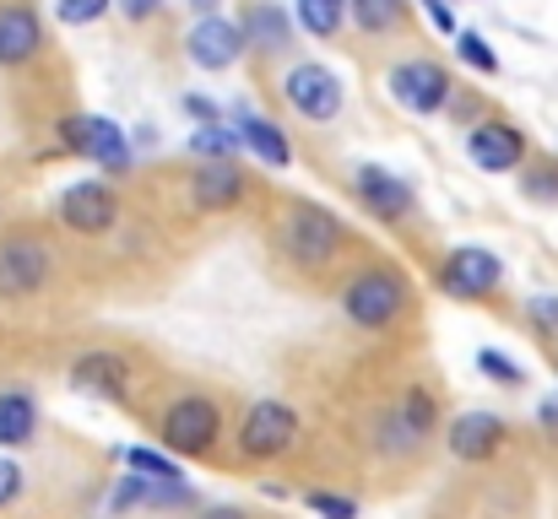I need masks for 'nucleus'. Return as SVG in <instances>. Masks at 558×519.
<instances>
[{"label": "nucleus", "instance_id": "8", "mask_svg": "<svg viewBox=\"0 0 558 519\" xmlns=\"http://www.w3.org/2000/svg\"><path fill=\"white\" fill-rule=\"evenodd\" d=\"M499 282H505V260H499L494 249H483V244H461V249H450V260L439 265V287H445L450 298H461V304L488 298Z\"/></svg>", "mask_w": 558, "mask_h": 519}, {"label": "nucleus", "instance_id": "28", "mask_svg": "<svg viewBox=\"0 0 558 519\" xmlns=\"http://www.w3.org/2000/svg\"><path fill=\"white\" fill-rule=\"evenodd\" d=\"M109 5H114V0H54V16H60L65 27H93V22L109 16Z\"/></svg>", "mask_w": 558, "mask_h": 519}, {"label": "nucleus", "instance_id": "38", "mask_svg": "<svg viewBox=\"0 0 558 519\" xmlns=\"http://www.w3.org/2000/svg\"><path fill=\"white\" fill-rule=\"evenodd\" d=\"M195 519H244V509H228V504H222V509H201Z\"/></svg>", "mask_w": 558, "mask_h": 519}, {"label": "nucleus", "instance_id": "12", "mask_svg": "<svg viewBox=\"0 0 558 519\" xmlns=\"http://www.w3.org/2000/svg\"><path fill=\"white\" fill-rule=\"evenodd\" d=\"M49 276V244L44 238H5L0 244V298H27Z\"/></svg>", "mask_w": 558, "mask_h": 519}, {"label": "nucleus", "instance_id": "10", "mask_svg": "<svg viewBox=\"0 0 558 519\" xmlns=\"http://www.w3.org/2000/svg\"><path fill=\"white\" fill-rule=\"evenodd\" d=\"M466 158L483 173H515L526 163V136L510 120H477L466 136Z\"/></svg>", "mask_w": 558, "mask_h": 519}, {"label": "nucleus", "instance_id": "11", "mask_svg": "<svg viewBox=\"0 0 558 519\" xmlns=\"http://www.w3.org/2000/svg\"><path fill=\"white\" fill-rule=\"evenodd\" d=\"M185 54L201 71H228V65H239V54H244L239 22H228V16H217V11L195 16V27L185 33Z\"/></svg>", "mask_w": 558, "mask_h": 519}, {"label": "nucleus", "instance_id": "35", "mask_svg": "<svg viewBox=\"0 0 558 519\" xmlns=\"http://www.w3.org/2000/svg\"><path fill=\"white\" fill-rule=\"evenodd\" d=\"M114 5H120V11L131 16V22H147V16H153V11H158L163 0H114Z\"/></svg>", "mask_w": 558, "mask_h": 519}, {"label": "nucleus", "instance_id": "16", "mask_svg": "<svg viewBox=\"0 0 558 519\" xmlns=\"http://www.w3.org/2000/svg\"><path fill=\"white\" fill-rule=\"evenodd\" d=\"M38 49H44V16L22 0H5L0 5V65L16 71V65L38 60Z\"/></svg>", "mask_w": 558, "mask_h": 519}, {"label": "nucleus", "instance_id": "2", "mask_svg": "<svg viewBox=\"0 0 558 519\" xmlns=\"http://www.w3.org/2000/svg\"><path fill=\"white\" fill-rule=\"evenodd\" d=\"M342 238H348V227L320 206H293L288 222H282V255L299 271H326L342 255Z\"/></svg>", "mask_w": 558, "mask_h": 519}, {"label": "nucleus", "instance_id": "5", "mask_svg": "<svg viewBox=\"0 0 558 519\" xmlns=\"http://www.w3.org/2000/svg\"><path fill=\"white\" fill-rule=\"evenodd\" d=\"M299 444V411L288 400H255L239 422V455L244 460H282Z\"/></svg>", "mask_w": 558, "mask_h": 519}, {"label": "nucleus", "instance_id": "27", "mask_svg": "<svg viewBox=\"0 0 558 519\" xmlns=\"http://www.w3.org/2000/svg\"><path fill=\"white\" fill-rule=\"evenodd\" d=\"M142 504H147V509H190L195 493H190L185 477H180V482H147V487H142Z\"/></svg>", "mask_w": 558, "mask_h": 519}, {"label": "nucleus", "instance_id": "36", "mask_svg": "<svg viewBox=\"0 0 558 519\" xmlns=\"http://www.w3.org/2000/svg\"><path fill=\"white\" fill-rule=\"evenodd\" d=\"M543 173H548V178H526V189H532L537 200H543V195L554 200V195H558V169H543Z\"/></svg>", "mask_w": 558, "mask_h": 519}, {"label": "nucleus", "instance_id": "13", "mask_svg": "<svg viewBox=\"0 0 558 519\" xmlns=\"http://www.w3.org/2000/svg\"><path fill=\"white\" fill-rule=\"evenodd\" d=\"M233 136H239V147L244 152H255L266 169H288L293 163V141H288V131L277 125V120H266V114H255L250 103H233Z\"/></svg>", "mask_w": 558, "mask_h": 519}, {"label": "nucleus", "instance_id": "39", "mask_svg": "<svg viewBox=\"0 0 558 519\" xmlns=\"http://www.w3.org/2000/svg\"><path fill=\"white\" fill-rule=\"evenodd\" d=\"M190 11H195V16H206V11H217V5H222V0H185Z\"/></svg>", "mask_w": 558, "mask_h": 519}, {"label": "nucleus", "instance_id": "23", "mask_svg": "<svg viewBox=\"0 0 558 519\" xmlns=\"http://www.w3.org/2000/svg\"><path fill=\"white\" fill-rule=\"evenodd\" d=\"M348 16L364 27V33H396L407 22V0H348Z\"/></svg>", "mask_w": 558, "mask_h": 519}, {"label": "nucleus", "instance_id": "32", "mask_svg": "<svg viewBox=\"0 0 558 519\" xmlns=\"http://www.w3.org/2000/svg\"><path fill=\"white\" fill-rule=\"evenodd\" d=\"M16 493H22V466L0 455V509H5V504H16Z\"/></svg>", "mask_w": 558, "mask_h": 519}, {"label": "nucleus", "instance_id": "24", "mask_svg": "<svg viewBox=\"0 0 558 519\" xmlns=\"http://www.w3.org/2000/svg\"><path fill=\"white\" fill-rule=\"evenodd\" d=\"M396 422H401V428H407V433L423 444V438L434 433V422H439V406H434V395H428L423 384H417V390H407V400H401Z\"/></svg>", "mask_w": 558, "mask_h": 519}, {"label": "nucleus", "instance_id": "22", "mask_svg": "<svg viewBox=\"0 0 558 519\" xmlns=\"http://www.w3.org/2000/svg\"><path fill=\"white\" fill-rule=\"evenodd\" d=\"M120 460H125L136 477H147V482H180V477H185L180 455H169L163 444H158V449H147V444H136V449H120Z\"/></svg>", "mask_w": 558, "mask_h": 519}, {"label": "nucleus", "instance_id": "29", "mask_svg": "<svg viewBox=\"0 0 558 519\" xmlns=\"http://www.w3.org/2000/svg\"><path fill=\"white\" fill-rule=\"evenodd\" d=\"M477 368H483L488 379L510 384V390H521V384H526V368H521V362H510V357H505V351H494V346H483V351H477Z\"/></svg>", "mask_w": 558, "mask_h": 519}, {"label": "nucleus", "instance_id": "31", "mask_svg": "<svg viewBox=\"0 0 558 519\" xmlns=\"http://www.w3.org/2000/svg\"><path fill=\"white\" fill-rule=\"evenodd\" d=\"M142 487H147V477H136V471H131V477H120V487L109 493V515L136 509V504H142Z\"/></svg>", "mask_w": 558, "mask_h": 519}, {"label": "nucleus", "instance_id": "15", "mask_svg": "<svg viewBox=\"0 0 558 519\" xmlns=\"http://www.w3.org/2000/svg\"><path fill=\"white\" fill-rule=\"evenodd\" d=\"M353 189H359L364 211H374L379 222H407V217H412V206H417V195H412V184H407V178H396L390 169H374V163L353 173Z\"/></svg>", "mask_w": 558, "mask_h": 519}, {"label": "nucleus", "instance_id": "18", "mask_svg": "<svg viewBox=\"0 0 558 519\" xmlns=\"http://www.w3.org/2000/svg\"><path fill=\"white\" fill-rule=\"evenodd\" d=\"M239 38H244V49L277 54V49L293 44V22H288V11H282L277 0H250L244 16H239Z\"/></svg>", "mask_w": 558, "mask_h": 519}, {"label": "nucleus", "instance_id": "14", "mask_svg": "<svg viewBox=\"0 0 558 519\" xmlns=\"http://www.w3.org/2000/svg\"><path fill=\"white\" fill-rule=\"evenodd\" d=\"M445 444H450V455H456L461 466H483V460H494L499 444H505V417H494V411H461V417L450 422Z\"/></svg>", "mask_w": 558, "mask_h": 519}, {"label": "nucleus", "instance_id": "4", "mask_svg": "<svg viewBox=\"0 0 558 519\" xmlns=\"http://www.w3.org/2000/svg\"><path fill=\"white\" fill-rule=\"evenodd\" d=\"M60 147L71 152V158H87V163H98V169L109 173H125L131 169V136L114 125V120H104V114H71V120H60Z\"/></svg>", "mask_w": 558, "mask_h": 519}, {"label": "nucleus", "instance_id": "3", "mask_svg": "<svg viewBox=\"0 0 558 519\" xmlns=\"http://www.w3.org/2000/svg\"><path fill=\"white\" fill-rule=\"evenodd\" d=\"M385 87H390V103L396 109H407V114H439L445 109V98L456 92V82H450V71L439 65V60H428V54H412V60H396L390 65V76H385Z\"/></svg>", "mask_w": 558, "mask_h": 519}, {"label": "nucleus", "instance_id": "20", "mask_svg": "<svg viewBox=\"0 0 558 519\" xmlns=\"http://www.w3.org/2000/svg\"><path fill=\"white\" fill-rule=\"evenodd\" d=\"M33 428H38L33 395H27V390H0V449L33 444Z\"/></svg>", "mask_w": 558, "mask_h": 519}, {"label": "nucleus", "instance_id": "7", "mask_svg": "<svg viewBox=\"0 0 558 519\" xmlns=\"http://www.w3.org/2000/svg\"><path fill=\"white\" fill-rule=\"evenodd\" d=\"M282 98L304 114V120H315V125H326V120H337L342 114V76L331 71V65H320V60H299V65H288V76H282Z\"/></svg>", "mask_w": 558, "mask_h": 519}, {"label": "nucleus", "instance_id": "30", "mask_svg": "<svg viewBox=\"0 0 558 519\" xmlns=\"http://www.w3.org/2000/svg\"><path fill=\"white\" fill-rule=\"evenodd\" d=\"M310 509L320 519H359V498H342V493H310Z\"/></svg>", "mask_w": 558, "mask_h": 519}, {"label": "nucleus", "instance_id": "21", "mask_svg": "<svg viewBox=\"0 0 558 519\" xmlns=\"http://www.w3.org/2000/svg\"><path fill=\"white\" fill-rule=\"evenodd\" d=\"M293 16L310 38H337L348 22V0H293Z\"/></svg>", "mask_w": 558, "mask_h": 519}, {"label": "nucleus", "instance_id": "34", "mask_svg": "<svg viewBox=\"0 0 558 519\" xmlns=\"http://www.w3.org/2000/svg\"><path fill=\"white\" fill-rule=\"evenodd\" d=\"M185 114L195 120V125H206V120H217V103L201 98V92H185Z\"/></svg>", "mask_w": 558, "mask_h": 519}, {"label": "nucleus", "instance_id": "9", "mask_svg": "<svg viewBox=\"0 0 558 519\" xmlns=\"http://www.w3.org/2000/svg\"><path fill=\"white\" fill-rule=\"evenodd\" d=\"M60 222L71 233H87V238L93 233H109L120 222V200H114V189L104 178H82V184H71L60 195Z\"/></svg>", "mask_w": 558, "mask_h": 519}, {"label": "nucleus", "instance_id": "33", "mask_svg": "<svg viewBox=\"0 0 558 519\" xmlns=\"http://www.w3.org/2000/svg\"><path fill=\"white\" fill-rule=\"evenodd\" d=\"M532 325L537 331H558V298H532Z\"/></svg>", "mask_w": 558, "mask_h": 519}, {"label": "nucleus", "instance_id": "6", "mask_svg": "<svg viewBox=\"0 0 558 519\" xmlns=\"http://www.w3.org/2000/svg\"><path fill=\"white\" fill-rule=\"evenodd\" d=\"M217 433H222V411H217L206 395L174 400V406L163 411V422H158V444H163L169 455H206V449L217 444Z\"/></svg>", "mask_w": 558, "mask_h": 519}, {"label": "nucleus", "instance_id": "26", "mask_svg": "<svg viewBox=\"0 0 558 519\" xmlns=\"http://www.w3.org/2000/svg\"><path fill=\"white\" fill-rule=\"evenodd\" d=\"M450 38H456V54H461V65H472L477 76H499V54L488 49V38H483L477 27H456Z\"/></svg>", "mask_w": 558, "mask_h": 519}, {"label": "nucleus", "instance_id": "17", "mask_svg": "<svg viewBox=\"0 0 558 519\" xmlns=\"http://www.w3.org/2000/svg\"><path fill=\"white\" fill-rule=\"evenodd\" d=\"M131 384V362L120 351H82L71 362V390L82 395H104V400H120Z\"/></svg>", "mask_w": 558, "mask_h": 519}, {"label": "nucleus", "instance_id": "37", "mask_svg": "<svg viewBox=\"0 0 558 519\" xmlns=\"http://www.w3.org/2000/svg\"><path fill=\"white\" fill-rule=\"evenodd\" d=\"M537 422H543V428H548V433L558 438V395H554V400H543V406H537Z\"/></svg>", "mask_w": 558, "mask_h": 519}, {"label": "nucleus", "instance_id": "25", "mask_svg": "<svg viewBox=\"0 0 558 519\" xmlns=\"http://www.w3.org/2000/svg\"><path fill=\"white\" fill-rule=\"evenodd\" d=\"M190 152H195L201 163H206V158H233V152H239V136H233V125L206 120V125L190 131Z\"/></svg>", "mask_w": 558, "mask_h": 519}, {"label": "nucleus", "instance_id": "19", "mask_svg": "<svg viewBox=\"0 0 558 519\" xmlns=\"http://www.w3.org/2000/svg\"><path fill=\"white\" fill-rule=\"evenodd\" d=\"M190 200H195L201 211H228V206L244 200V173L233 169L228 158H206L201 173L190 178Z\"/></svg>", "mask_w": 558, "mask_h": 519}, {"label": "nucleus", "instance_id": "1", "mask_svg": "<svg viewBox=\"0 0 558 519\" xmlns=\"http://www.w3.org/2000/svg\"><path fill=\"white\" fill-rule=\"evenodd\" d=\"M412 304V287L390 271V265H369L359 271L348 287H342V314L359 325V331H390Z\"/></svg>", "mask_w": 558, "mask_h": 519}]
</instances>
